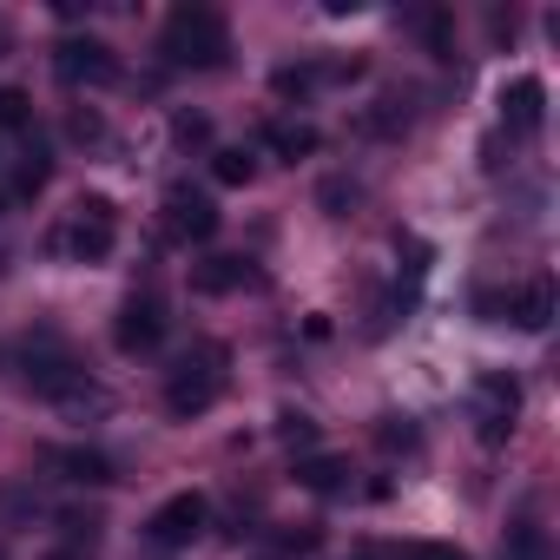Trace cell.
I'll list each match as a JSON object with an SVG mask.
<instances>
[{
  "label": "cell",
  "instance_id": "7a4b0ae2",
  "mask_svg": "<svg viewBox=\"0 0 560 560\" xmlns=\"http://www.w3.org/2000/svg\"><path fill=\"white\" fill-rule=\"evenodd\" d=\"M224 363H231L224 343H191V350L172 363V376H165V409H172L178 422L205 416V409L224 396Z\"/></svg>",
  "mask_w": 560,
  "mask_h": 560
},
{
  "label": "cell",
  "instance_id": "603a6c76",
  "mask_svg": "<svg viewBox=\"0 0 560 560\" xmlns=\"http://www.w3.org/2000/svg\"><path fill=\"white\" fill-rule=\"evenodd\" d=\"M376 442H383V448H416V429H409V416H383Z\"/></svg>",
  "mask_w": 560,
  "mask_h": 560
},
{
  "label": "cell",
  "instance_id": "7402d4cb",
  "mask_svg": "<svg viewBox=\"0 0 560 560\" xmlns=\"http://www.w3.org/2000/svg\"><path fill=\"white\" fill-rule=\"evenodd\" d=\"M172 139H178V145H205V139H211V119H205V113H178V119H172Z\"/></svg>",
  "mask_w": 560,
  "mask_h": 560
},
{
  "label": "cell",
  "instance_id": "d6986e66",
  "mask_svg": "<svg viewBox=\"0 0 560 560\" xmlns=\"http://www.w3.org/2000/svg\"><path fill=\"white\" fill-rule=\"evenodd\" d=\"M277 435L298 442V448H311V442H317V422H311L304 409H284V416H277Z\"/></svg>",
  "mask_w": 560,
  "mask_h": 560
},
{
  "label": "cell",
  "instance_id": "4316f807",
  "mask_svg": "<svg viewBox=\"0 0 560 560\" xmlns=\"http://www.w3.org/2000/svg\"><path fill=\"white\" fill-rule=\"evenodd\" d=\"M0 54H14V27H8V14H0Z\"/></svg>",
  "mask_w": 560,
  "mask_h": 560
},
{
  "label": "cell",
  "instance_id": "484cf974",
  "mask_svg": "<svg viewBox=\"0 0 560 560\" xmlns=\"http://www.w3.org/2000/svg\"><path fill=\"white\" fill-rule=\"evenodd\" d=\"M324 205H330V218H343V205H357V185L330 178V185H324Z\"/></svg>",
  "mask_w": 560,
  "mask_h": 560
},
{
  "label": "cell",
  "instance_id": "9c48e42d",
  "mask_svg": "<svg viewBox=\"0 0 560 560\" xmlns=\"http://www.w3.org/2000/svg\"><path fill=\"white\" fill-rule=\"evenodd\" d=\"M350 73H357V60H304V67H277V73H270V93H277V100H311L317 86L350 80Z\"/></svg>",
  "mask_w": 560,
  "mask_h": 560
},
{
  "label": "cell",
  "instance_id": "8992f818",
  "mask_svg": "<svg viewBox=\"0 0 560 560\" xmlns=\"http://www.w3.org/2000/svg\"><path fill=\"white\" fill-rule=\"evenodd\" d=\"M205 527H211V501H205L198 488H185V494L159 501V508H152V521H145V534H152L159 547H191Z\"/></svg>",
  "mask_w": 560,
  "mask_h": 560
},
{
  "label": "cell",
  "instance_id": "cb8c5ba5",
  "mask_svg": "<svg viewBox=\"0 0 560 560\" xmlns=\"http://www.w3.org/2000/svg\"><path fill=\"white\" fill-rule=\"evenodd\" d=\"M60 527H67L73 540H93V534H100V514H80V508H67V514H60Z\"/></svg>",
  "mask_w": 560,
  "mask_h": 560
},
{
  "label": "cell",
  "instance_id": "ba28073f",
  "mask_svg": "<svg viewBox=\"0 0 560 560\" xmlns=\"http://www.w3.org/2000/svg\"><path fill=\"white\" fill-rule=\"evenodd\" d=\"M159 337H165V304L159 298H126L119 317H113V343L126 357H145V350H159Z\"/></svg>",
  "mask_w": 560,
  "mask_h": 560
},
{
  "label": "cell",
  "instance_id": "7c38bea8",
  "mask_svg": "<svg viewBox=\"0 0 560 560\" xmlns=\"http://www.w3.org/2000/svg\"><path fill=\"white\" fill-rule=\"evenodd\" d=\"M264 145H270L277 159H291V165H298V159H311V152L324 145V132L304 126V119H270V126H264Z\"/></svg>",
  "mask_w": 560,
  "mask_h": 560
},
{
  "label": "cell",
  "instance_id": "8fae6325",
  "mask_svg": "<svg viewBox=\"0 0 560 560\" xmlns=\"http://www.w3.org/2000/svg\"><path fill=\"white\" fill-rule=\"evenodd\" d=\"M47 468H60V475L80 481V488H106V481H113V462H106L100 448H47Z\"/></svg>",
  "mask_w": 560,
  "mask_h": 560
},
{
  "label": "cell",
  "instance_id": "d4e9b609",
  "mask_svg": "<svg viewBox=\"0 0 560 560\" xmlns=\"http://www.w3.org/2000/svg\"><path fill=\"white\" fill-rule=\"evenodd\" d=\"M402 560H468L462 547H448V540H422V547H409Z\"/></svg>",
  "mask_w": 560,
  "mask_h": 560
},
{
  "label": "cell",
  "instance_id": "2e32d148",
  "mask_svg": "<svg viewBox=\"0 0 560 560\" xmlns=\"http://www.w3.org/2000/svg\"><path fill=\"white\" fill-rule=\"evenodd\" d=\"M47 172H54L47 145H40V139H27V152H21V172H14V191H21V198H34V191L47 185Z\"/></svg>",
  "mask_w": 560,
  "mask_h": 560
},
{
  "label": "cell",
  "instance_id": "f1b7e54d",
  "mask_svg": "<svg viewBox=\"0 0 560 560\" xmlns=\"http://www.w3.org/2000/svg\"><path fill=\"white\" fill-rule=\"evenodd\" d=\"M357 560H389V553H376V547H363V553H357Z\"/></svg>",
  "mask_w": 560,
  "mask_h": 560
},
{
  "label": "cell",
  "instance_id": "30bf717a",
  "mask_svg": "<svg viewBox=\"0 0 560 560\" xmlns=\"http://www.w3.org/2000/svg\"><path fill=\"white\" fill-rule=\"evenodd\" d=\"M501 119H508V132H540V119H547V86H540L534 73L508 80V86H501Z\"/></svg>",
  "mask_w": 560,
  "mask_h": 560
},
{
  "label": "cell",
  "instance_id": "9a60e30c",
  "mask_svg": "<svg viewBox=\"0 0 560 560\" xmlns=\"http://www.w3.org/2000/svg\"><path fill=\"white\" fill-rule=\"evenodd\" d=\"M237 284H250V264H244V257H211V264L198 270V291H211V298H218V291H237Z\"/></svg>",
  "mask_w": 560,
  "mask_h": 560
},
{
  "label": "cell",
  "instance_id": "277c9868",
  "mask_svg": "<svg viewBox=\"0 0 560 560\" xmlns=\"http://www.w3.org/2000/svg\"><path fill=\"white\" fill-rule=\"evenodd\" d=\"M514 422H521V383L501 376V370L475 376V429H481V442L501 448V442L514 435Z\"/></svg>",
  "mask_w": 560,
  "mask_h": 560
},
{
  "label": "cell",
  "instance_id": "ac0fdd59",
  "mask_svg": "<svg viewBox=\"0 0 560 560\" xmlns=\"http://www.w3.org/2000/svg\"><path fill=\"white\" fill-rule=\"evenodd\" d=\"M540 553H547L540 527H534V521H514V527H508V560H540Z\"/></svg>",
  "mask_w": 560,
  "mask_h": 560
},
{
  "label": "cell",
  "instance_id": "52a82bcc",
  "mask_svg": "<svg viewBox=\"0 0 560 560\" xmlns=\"http://www.w3.org/2000/svg\"><path fill=\"white\" fill-rule=\"evenodd\" d=\"M211 231H218V205H211L205 191H191V185H172V191H165V237L205 244Z\"/></svg>",
  "mask_w": 560,
  "mask_h": 560
},
{
  "label": "cell",
  "instance_id": "4fadbf2b",
  "mask_svg": "<svg viewBox=\"0 0 560 560\" xmlns=\"http://www.w3.org/2000/svg\"><path fill=\"white\" fill-rule=\"evenodd\" d=\"M508 317H514L521 330H547V324H553V284H547V277H534V284H521V291L508 298Z\"/></svg>",
  "mask_w": 560,
  "mask_h": 560
},
{
  "label": "cell",
  "instance_id": "5bb4252c",
  "mask_svg": "<svg viewBox=\"0 0 560 560\" xmlns=\"http://www.w3.org/2000/svg\"><path fill=\"white\" fill-rule=\"evenodd\" d=\"M298 488H311V494H343V488H350V462H343V455H298Z\"/></svg>",
  "mask_w": 560,
  "mask_h": 560
},
{
  "label": "cell",
  "instance_id": "3957f363",
  "mask_svg": "<svg viewBox=\"0 0 560 560\" xmlns=\"http://www.w3.org/2000/svg\"><path fill=\"white\" fill-rule=\"evenodd\" d=\"M113 244H119V211H113V198H80L73 211H67V224L54 231V250H67L73 264H100V257H113Z\"/></svg>",
  "mask_w": 560,
  "mask_h": 560
},
{
  "label": "cell",
  "instance_id": "5b68a950",
  "mask_svg": "<svg viewBox=\"0 0 560 560\" xmlns=\"http://www.w3.org/2000/svg\"><path fill=\"white\" fill-rule=\"evenodd\" d=\"M54 73H60L67 86H113V80H119V54H113L106 40H93V34H67V40L54 47Z\"/></svg>",
  "mask_w": 560,
  "mask_h": 560
},
{
  "label": "cell",
  "instance_id": "6da1fadb",
  "mask_svg": "<svg viewBox=\"0 0 560 560\" xmlns=\"http://www.w3.org/2000/svg\"><path fill=\"white\" fill-rule=\"evenodd\" d=\"M159 54L172 60V67H191V73H211V67H224L231 60V27H224V14L218 8H172L165 14V34H159Z\"/></svg>",
  "mask_w": 560,
  "mask_h": 560
},
{
  "label": "cell",
  "instance_id": "ffe728a7",
  "mask_svg": "<svg viewBox=\"0 0 560 560\" xmlns=\"http://www.w3.org/2000/svg\"><path fill=\"white\" fill-rule=\"evenodd\" d=\"M34 119V100L21 86H0V126H27Z\"/></svg>",
  "mask_w": 560,
  "mask_h": 560
},
{
  "label": "cell",
  "instance_id": "e0dca14e",
  "mask_svg": "<svg viewBox=\"0 0 560 560\" xmlns=\"http://www.w3.org/2000/svg\"><path fill=\"white\" fill-rule=\"evenodd\" d=\"M250 172H257V159H250L244 145H224V152H211V178H218V185H250Z\"/></svg>",
  "mask_w": 560,
  "mask_h": 560
},
{
  "label": "cell",
  "instance_id": "44dd1931",
  "mask_svg": "<svg viewBox=\"0 0 560 560\" xmlns=\"http://www.w3.org/2000/svg\"><path fill=\"white\" fill-rule=\"evenodd\" d=\"M67 132H73V139H80V145H100V139H106V119H100V113H93V106H80V113H73V119H67Z\"/></svg>",
  "mask_w": 560,
  "mask_h": 560
},
{
  "label": "cell",
  "instance_id": "83f0119b",
  "mask_svg": "<svg viewBox=\"0 0 560 560\" xmlns=\"http://www.w3.org/2000/svg\"><path fill=\"white\" fill-rule=\"evenodd\" d=\"M47 560H86V553H80V547H60V553H47Z\"/></svg>",
  "mask_w": 560,
  "mask_h": 560
}]
</instances>
